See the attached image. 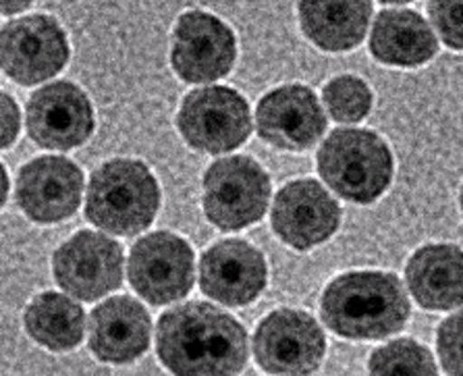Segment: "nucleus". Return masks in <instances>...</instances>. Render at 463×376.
<instances>
[{
    "label": "nucleus",
    "mask_w": 463,
    "mask_h": 376,
    "mask_svg": "<svg viewBox=\"0 0 463 376\" xmlns=\"http://www.w3.org/2000/svg\"><path fill=\"white\" fill-rule=\"evenodd\" d=\"M341 225V206L314 179L291 181L272 204V229L287 246L312 249L331 240Z\"/></svg>",
    "instance_id": "obj_13"
},
{
    "label": "nucleus",
    "mask_w": 463,
    "mask_h": 376,
    "mask_svg": "<svg viewBox=\"0 0 463 376\" xmlns=\"http://www.w3.org/2000/svg\"><path fill=\"white\" fill-rule=\"evenodd\" d=\"M158 208V181L142 160H109L90 177L86 219L102 231L125 238L142 233L152 225Z\"/></svg>",
    "instance_id": "obj_3"
},
{
    "label": "nucleus",
    "mask_w": 463,
    "mask_h": 376,
    "mask_svg": "<svg viewBox=\"0 0 463 376\" xmlns=\"http://www.w3.org/2000/svg\"><path fill=\"white\" fill-rule=\"evenodd\" d=\"M177 127L192 148L222 155L240 148L251 134L250 104L224 86L194 89L181 104Z\"/></svg>",
    "instance_id": "obj_6"
},
{
    "label": "nucleus",
    "mask_w": 463,
    "mask_h": 376,
    "mask_svg": "<svg viewBox=\"0 0 463 376\" xmlns=\"http://www.w3.org/2000/svg\"><path fill=\"white\" fill-rule=\"evenodd\" d=\"M270 179L250 156L216 160L204 175V212L222 231H240L264 217Z\"/></svg>",
    "instance_id": "obj_5"
},
{
    "label": "nucleus",
    "mask_w": 463,
    "mask_h": 376,
    "mask_svg": "<svg viewBox=\"0 0 463 376\" xmlns=\"http://www.w3.org/2000/svg\"><path fill=\"white\" fill-rule=\"evenodd\" d=\"M316 163L325 183L355 204H372L389 190L392 179L389 146L368 129H335Z\"/></svg>",
    "instance_id": "obj_4"
},
{
    "label": "nucleus",
    "mask_w": 463,
    "mask_h": 376,
    "mask_svg": "<svg viewBox=\"0 0 463 376\" xmlns=\"http://www.w3.org/2000/svg\"><path fill=\"white\" fill-rule=\"evenodd\" d=\"M21 115L17 102L9 94L0 92V150L9 148L19 136Z\"/></svg>",
    "instance_id": "obj_26"
},
{
    "label": "nucleus",
    "mask_w": 463,
    "mask_h": 376,
    "mask_svg": "<svg viewBox=\"0 0 463 376\" xmlns=\"http://www.w3.org/2000/svg\"><path fill=\"white\" fill-rule=\"evenodd\" d=\"M381 3H387V5H405V3H411V0H381Z\"/></svg>",
    "instance_id": "obj_29"
},
{
    "label": "nucleus",
    "mask_w": 463,
    "mask_h": 376,
    "mask_svg": "<svg viewBox=\"0 0 463 376\" xmlns=\"http://www.w3.org/2000/svg\"><path fill=\"white\" fill-rule=\"evenodd\" d=\"M152 320L139 302L110 297L90 315V350L100 362L129 364L150 347Z\"/></svg>",
    "instance_id": "obj_17"
},
{
    "label": "nucleus",
    "mask_w": 463,
    "mask_h": 376,
    "mask_svg": "<svg viewBox=\"0 0 463 376\" xmlns=\"http://www.w3.org/2000/svg\"><path fill=\"white\" fill-rule=\"evenodd\" d=\"M461 315L449 316L439 329L437 347L447 374H461Z\"/></svg>",
    "instance_id": "obj_25"
},
{
    "label": "nucleus",
    "mask_w": 463,
    "mask_h": 376,
    "mask_svg": "<svg viewBox=\"0 0 463 376\" xmlns=\"http://www.w3.org/2000/svg\"><path fill=\"white\" fill-rule=\"evenodd\" d=\"M123 248L102 233L80 231L52 256L56 283L69 296L94 302L123 281Z\"/></svg>",
    "instance_id": "obj_11"
},
{
    "label": "nucleus",
    "mask_w": 463,
    "mask_h": 376,
    "mask_svg": "<svg viewBox=\"0 0 463 376\" xmlns=\"http://www.w3.org/2000/svg\"><path fill=\"white\" fill-rule=\"evenodd\" d=\"M370 17V0H299L301 32L326 52H347L360 46Z\"/></svg>",
    "instance_id": "obj_19"
},
{
    "label": "nucleus",
    "mask_w": 463,
    "mask_h": 376,
    "mask_svg": "<svg viewBox=\"0 0 463 376\" xmlns=\"http://www.w3.org/2000/svg\"><path fill=\"white\" fill-rule=\"evenodd\" d=\"M81 169L62 156H40L21 166L17 175V204L42 225L73 217L81 204Z\"/></svg>",
    "instance_id": "obj_14"
},
{
    "label": "nucleus",
    "mask_w": 463,
    "mask_h": 376,
    "mask_svg": "<svg viewBox=\"0 0 463 376\" xmlns=\"http://www.w3.org/2000/svg\"><path fill=\"white\" fill-rule=\"evenodd\" d=\"M25 329L36 343L52 352H67L81 343L86 315L73 299L46 291L27 306Z\"/></svg>",
    "instance_id": "obj_21"
},
{
    "label": "nucleus",
    "mask_w": 463,
    "mask_h": 376,
    "mask_svg": "<svg viewBox=\"0 0 463 376\" xmlns=\"http://www.w3.org/2000/svg\"><path fill=\"white\" fill-rule=\"evenodd\" d=\"M128 275L131 287L152 306L184 299L194 287V252L179 235L158 231L131 249Z\"/></svg>",
    "instance_id": "obj_9"
},
{
    "label": "nucleus",
    "mask_w": 463,
    "mask_h": 376,
    "mask_svg": "<svg viewBox=\"0 0 463 376\" xmlns=\"http://www.w3.org/2000/svg\"><path fill=\"white\" fill-rule=\"evenodd\" d=\"M269 268L260 249L243 240H222L200 260V287L222 306L240 308L262 294Z\"/></svg>",
    "instance_id": "obj_16"
},
{
    "label": "nucleus",
    "mask_w": 463,
    "mask_h": 376,
    "mask_svg": "<svg viewBox=\"0 0 463 376\" xmlns=\"http://www.w3.org/2000/svg\"><path fill=\"white\" fill-rule=\"evenodd\" d=\"M437 51V36L416 11L389 9L376 15L370 33V52L376 61L391 67H420Z\"/></svg>",
    "instance_id": "obj_20"
},
{
    "label": "nucleus",
    "mask_w": 463,
    "mask_h": 376,
    "mask_svg": "<svg viewBox=\"0 0 463 376\" xmlns=\"http://www.w3.org/2000/svg\"><path fill=\"white\" fill-rule=\"evenodd\" d=\"M328 113L339 123H357L370 113L372 92L366 81L354 75H339L322 92Z\"/></svg>",
    "instance_id": "obj_23"
},
{
    "label": "nucleus",
    "mask_w": 463,
    "mask_h": 376,
    "mask_svg": "<svg viewBox=\"0 0 463 376\" xmlns=\"http://www.w3.org/2000/svg\"><path fill=\"white\" fill-rule=\"evenodd\" d=\"M326 353V337L307 312L280 308L258 324L254 356L264 372L312 374Z\"/></svg>",
    "instance_id": "obj_8"
},
{
    "label": "nucleus",
    "mask_w": 463,
    "mask_h": 376,
    "mask_svg": "<svg viewBox=\"0 0 463 376\" xmlns=\"http://www.w3.org/2000/svg\"><path fill=\"white\" fill-rule=\"evenodd\" d=\"M434 30L447 46L453 51H461L463 46V25H461V0H430L428 3Z\"/></svg>",
    "instance_id": "obj_24"
},
{
    "label": "nucleus",
    "mask_w": 463,
    "mask_h": 376,
    "mask_svg": "<svg viewBox=\"0 0 463 376\" xmlns=\"http://www.w3.org/2000/svg\"><path fill=\"white\" fill-rule=\"evenodd\" d=\"M67 61V33L51 15L19 17L0 30V69L21 86L52 80Z\"/></svg>",
    "instance_id": "obj_7"
},
{
    "label": "nucleus",
    "mask_w": 463,
    "mask_h": 376,
    "mask_svg": "<svg viewBox=\"0 0 463 376\" xmlns=\"http://www.w3.org/2000/svg\"><path fill=\"white\" fill-rule=\"evenodd\" d=\"M258 134L280 150L312 148L326 131V117L310 88L283 86L262 96L256 108Z\"/></svg>",
    "instance_id": "obj_15"
},
{
    "label": "nucleus",
    "mask_w": 463,
    "mask_h": 376,
    "mask_svg": "<svg viewBox=\"0 0 463 376\" xmlns=\"http://www.w3.org/2000/svg\"><path fill=\"white\" fill-rule=\"evenodd\" d=\"M27 134L46 150H71L94 134L92 102L71 81H54L27 100Z\"/></svg>",
    "instance_id": "obj_12"
},
{
    "label": "nucleus",
    "mask_w": 463,
    "mask_h": 376,
    "mask_svg": "<svg viewBox=\"0 0 463 376\" xmlns=\"http://www.w3.org/2000/svg\"><path fill=\"white\" fill-rule=\"evenodd\" d=\"M410 291L426 310L459 308L463 299V258L458 246L432 243L420 248L405 267Z\"/></svg>",
    "instance_id": "obj_18"
},
{
    "label": "nucleus",
    "mask_w": 463,
    "mask_h": 376,
    "mask_svg": "<svg viewBox=\"0 0 463 376\" xmlns=\"http://www.w3.org/2000/svg\"><path fill=\"white\" fill-rule=\"evenodd\" d=\"M410 299L392 273H347L328 283L320 316L345 339H384L399 333L410 318Z\"/></svg>",
    "instance_id": "obj_2"
},
{
    "label": "nucleus",
    "mask_w": 463,
    "mask_h": 376,
    "mask_svg": "<svg viewBox=\"0 0 463 376\" xmlns=\"http://www.w3.org/2000/svg\"><path fill=\"white\" fill-rule=\"evenodd\" d=\"M33 0H0V13L3 15H17V13L25 11Z\"/></svg>",
    "instance_id": "obj_27"
},
{
    "label": "nucleus",
    "mask_w": 463,
    "mask_h": 376,
    "mask_svg": "<svg viewBox=\"0 0 463 376\" xmlns=\"http://www.w3.org/2000/svg\"><path fill=\"white\" fill-rule=\"evenodd\" d=\"M370 372L378 376H432L437 374L434 358L428 347L413 339H397L376 347L370 356Z\"/></svg>",
    "instance_id": "obj_22"
},
{
    "label": "nucleus",
    "mask_w": 463,
    "mask_h": 376,
    "mask_svg": "<svg viewBox=\"0 0 463 376\" xmlns=\"http://www.w3.org/2000/svg\"><path fill=\"white\" fill-rule=\"evenodd\" d=\"M158 358L181 376H227L248 364L243 324L206 302H189L158 320Z\"/></svg>",
    "instance_id": "obj_1"
},
{
    "label": "nucleus",
    "mask_w": 463,
    "mask_h": 376,
    "mask_svg": "<svg viewBox=\"0 0 463 376\" xmlns=\"http://www.w3.org/2000/svg\"><path fill=\"white\" fill-rule=\"evenodd\" d=\"M237 59L231 27L206 11H187L173 30L171 65L187 83H210L227 75Z\"/></svg>",
    "instance_id": "obj_10"
},
{
    "label": "nucleus",
    "mask_w": 463,
    "mask_h": 376,
    "mask_svg": "<svg viewBox=\"0 0 463 376\" xmlns=\"http://www.w3.org/2000/svg\"><path fill=\"white\" fill-rule=\"evenodd\" d=\"M6 196H9V175H6L5 166L0 164V208L5 206Z\"/></svg>",
    "instance_id": "obj_28"
}]
</instances>
